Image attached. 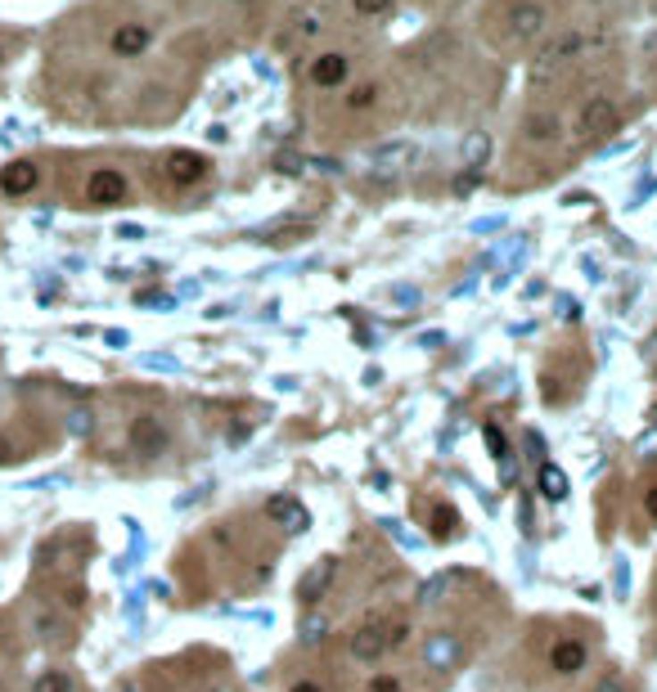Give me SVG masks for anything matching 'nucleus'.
Returning <instances> with one entry per match:
<instances>
[{
    "label": "nucleus",
    "instance_id": "nucleus-1",
    "mask_svg": "<svg viewBox=\"0 0 657 692\" xmlns=\"http://www.w3.org/2000/svg\"><path fill=\"white\" fill-rule=\"evenodd\" d=\"M405 634H410V621H401V616H374V621H365L352 634V656L356 661H378L383 652L401 647Z\"/></svg>",
    "mask_w": 657,
    "mask_h": 692
},
{
    "label": "nucleus",
    "instance_id": "nucleus-2",
    "mask_svg": "<svg viewBox=\"0 0 657 692\" xmlns=\"http://www.w3.org/2000/svg\"><path fill=\"white\" fill-rule=\"evenodd\" d=\"M617 122H621L617 99L595 95V99L581 108V118H577V136H581V140H603V136H612V131H617Z\"/></svg>",
    "mask_w": 657,
    "mask_h": 692
},
{
    "label": "nucleus",
    "instance_id": "nucleus-3",
    "mask_svg": "<svg viewBox=\"0 0 657 692\" xmlns=\"http://www.w3.org/2000/svg\"><path fill=\"white\" fill-rule=\"evenodd\" d=\"M127 194H131V185L118 167H99L86 180V202H95V207H118V202H127Z\"/></svg>",
    "mask_w": 657,
    "mask_h": 692
},
{
    "label": "nucleus",
    "instance_id": "nucleus-4",
    "mask_svg": "<svg viewBox=\"0 0 657 692\" xmlns=\"http://www.w3.org/2000/svg\"><path fill=\"white\" fill-rule=\"evenodd\" d=\"M334 571H338V562L334 557H320V562H311V571L297 581V607L302 612H311L320 598H324V589H328V581H334Z\"/></svg>",
    "mask_w": 657,
    "mask_h": 692
},
{
    "label": "nucleus",
    "instance_id": "nucleus-5",
    "mask_svg": "<svg viewBox=\"0 0 657 692\" xmlns=\"http://www.w3.org/2000/svg\"><path fill=\"white\" fill-rule=\"evenodd\" d=\"M550 670L554 674H563V679H572V674H581L586 670V661H590V647L581 643V638H554V647H550Z\"/></svg>",
    "mask_w": 657,
    "mask_h": 692
},
{
    "label": "nucleus",
    "instance_id": "nucleus-6",
    "mask_svg": "<svg viewBox=\"0 0 657 692\" xmlns=\"http://www.w3.org/2000/svg\"><path fill=\"white\" fill-rule=\"evenodd\" d=\"M311 86H320V90H338V86H347V77H352V63H347V54H320V59H311Z\"/></svg>",
    "mask_w": 657,
    "mask_h": 692
},
{
    "label": "nucleus",
    "instance_id": "nucleus-7",
    "mask_svg": "<svg viewBox=\"0 0 657 692\" xmlns=\"http://www.w3.org/2000/svg\"><path fill=\"white\" fill-rule=\"evenodd\" d=\"M545 10L536 5V0H518V5H509V32L518 37V41H536V37H545Z\"/></svg>",
    "mask_w": 657,
    "mask_h": 692
},
{
    "label": "nucleus",
    "instance_id": "nucleus-8",
    "mask_svg": "<svg viewBox=\"0 0 657 692\" xmlns=\"http://www.w3.org/2000/svg\"><path fill=\"white\" fill-rule=\"evenodd\" d=\"M203 176H207V158L203 153H194V149L167 153V180L171 185H198Z\"/></svg>",
    "mask_w": 657,
    "mask_h": 692
},
{
    "label": "nucleus",
    "instance_id": "nucleus-9",
    "mask_svg": "<svg viewBox=\"0 0 657 692\" xmlns=\"http://www.w3.org/2000/svg\"><path fill=\"white\" fill-rule=\"evenodd\" d=\"M167 427H162V418H154V414H140V418H131V445L140 449V454H162L167 449Z\"/></svg>",
    "mask_w": 657,
    "mask_h": 692
},
{
    "label": "nucleus",
    "instance_id": "nucleus-10",
    "mask_svg": "<svg viewBox=\"0 0 657 692\" xmlns=\"http://www.w3.org/2000/svg\"><path fill=\"white\" fill-rule=\"evenodd\" d=\"M108 45H113L118 59H140V54L154 45V32H149L145 23H122L113 37H108Z\"/></svg>",
    "mask_w": 657,
    "mask_h": 692
},
{
    "label": "nucleus",
    "instance_id": "nucleus-11",
    "mask_svg": "<svg viewBox=\"0 0 657 692\" xmlns=\"http://www.w3.org/2000/svg\"><path fill=\"white\" fill-rule=\"evenodd\" d=\"M41 185V171H37V162H28V158H14L5 171H0V189H5L10 198H23V194H32Z\"/></svg>",
    "mask_w": 657,
    "mask_h": 692
},
{
    "label": "nucleus",
    "instance_id": "nucleus-12",
    "mask_svg": "<svg viewBox=\"0 0 657 692\" xmlns=\"http://www.w3.org/2000/svg\"><path fill=\"white\" fill-rule=\"evenodd\" d=\"M419 158V149H414V140H392V144H383L374 158H370V167L378 171V176H396L401 167H410Z\"/></svg>",
    "mask_w": 657,
    "mask_h": 692
},
{
    "label": "nucleus",
    "instance_id": "nucleus-13",
    "mask_svg": "<svg viewBox=\"0 0 657 692\" xmlns=\"http://www.w3.org/2000/svg\"><path fill=\"white\" fill-rule=\"evenodd\" d=\"M266 517L270 522H279L284 531H306V508L293 499V495H275V499H266Z\"/></svg>",
    "mask_w": 657,
    "mask_h": 692
},
{
    "label": "nucleus",
    "instance_id": "nucleus-14",
    "mask_svg": "<svg viewBox=\"0 0 657 692\" xmlns=\"http://www.w3.org/2000/svg\"><path fill=\"white\" fill-rule=\"evenodd\" d=\"M423 656H428V670H451V665L464 656V643H460L455 634H432Z\"/></svg>",
    "mask_w": 657,
    "mask_h": 692
},
{
    "label": "nucleus",
    "instance_id": "nucleus-15",
    "mask_svg": "<svg viewBox=\"0 0 657 692\" xmlns=\"http://www.w3.org/2000/svg\"><path fill=\"white\" fill-rule=\"evenodd\" d=\"M540 495L545 499H568V477L554 464H540Z\"/></svg>",
    "mask_w": 657,
    "mask_h": 692
},
{
    "label": "nucleus",
    "instance_id": "nucleus-16",
    "mask_svg": "<svg viewBox=\"0 0 657 692\" xmlns=\"http://www.w3.org/2000/svg\"><path fill=\"white\" fill-rule=\"evenodd\" d=\"M32 692H72V679H68V670H46V674H37Z\"/></svg>",
    "mask_w": 657,
    "mask_h": 692
},
{
    "label": "nucleus",
    "instance_id": "nucleus-17",
    "mask_svg": "<svg viewBox=\"0 0 657 692\" xmlns=\"http://www.w3.org/2000/svg\"><path fill=\"white\" fill-rule=\"evenodd\" d=\"M455 526H460L455 508H432V540H451Z\"/></svg>",
    "mask_w": 657,
    "mask_h": 692
},
{
    "label": "nucleus",
    "instance_id": "nucleus-18",
    "mask_svg": "<svg viewBox=\"0 0 657 692\" xmlns=\"http://www.w3.org/2000/svg\"><path fill=\"white\" fill-rule=\"evenodd\" d=\"M527 136H531L536 144H545V140L559 136V122H554V118H531V122H527Z\"/></svg>",
    "mask_w": 657,
    "mask_h": 692
},
{
    "label": "nucleus",
    "instance_id": "nucleus-19",
    "mask_svg": "<svg viewBox=\"0 0 657 692\" xmlns=\"http://www.w3.org/2000/svg\"><path fill=\"white\" fill-rule=\"evenodd\" d=\"M374 99H378V86H374V81H365V86H356V90L347 95V108H352V112H365Z\"/></svg>",
    "mask_w": 657,
    "mask_h": 692
},
{
    "label": "nucleus",
    "instance_id": "nucleus-20",
    "mask_svg": "<svg viewBox=\"0 0 657 692\" xmlns=\"http://www.w3.org/2000/svg\"><path fill=\"white\" fill-rule=\"evenodd\" d=\"M365 692H405V688H401L396 674H374V679L365 683Z\"/></svg>",
    "mask_w": 657,
    "mask_h": 692
},
{
    "label": "nucleus",
    "instance_id": "nucleus-21",
    "mask_svg": "<svg viewBox=\"0 0 657 692\" xmlns=\"http://www.w3.org/2000/svg\"><path fill=\"white\" fill-rule=\"evenodd\" d=\"M352 5H356V14L378 19V14H387V10H392V0H352Z\"/></svg>",
    "mask_w": 657,
    "mask_h": 692
},
{
    "label": "nucleus",
    "instance_id": "nucleus-22",
    "mask_svg": "<svg viewBox=\"0 0 657 692\" xmlns=\"http://www.w3.org/2000/svg\"><path fill=\"white\" fill-rule=\"evenodd\" d=\"M487 149H491V140H487V136H469V140H464V158H469V162L487 158Z\"/></svg>",
    "mask_w": 657,
    "mask_h": 692
},
{
    "label": "nucleus",
    "instance_id": "nucleus-23",
    "mask_svg": "<svg viewBox=\"0 0 657 692\" xmlns=\"http://www.w3.org/2000/svg\"><path fill=\"white\" fill-rule=\"evenodd\" d=\"M324 630H328V625H324V616H311V621L302 625V638H306V643H320V638H324Z\"/></svg>",
    "mask_w": 657,
    "mask_h": 692
},
{
    "label": "nucleus",
    "instance_id": "nucleus-24",
    "mask_svg": "<svg viewBox=\"0 0 657 692\" xmlns=\"http://www.w3.org/2000/svg\"><path fill=\"white\" fill-rule=\"evenodd\" d=\"M590 692H626V683H621V679H599Z\"/></svg>",
    "mask_w": 657,
    "mask_h": 692
},
{
    "label": "nucleus",
    "instance_id": "nucleus-25",
    "mask_svg": "<svg viewBox=\"0 0 657 692\" xmlns=\"http://www.w3.org/2000/svg\"><path fill=\"white\" fill-rule=\"evenodd\" d=\"M644 513H648V517H653V522H657V486H653V490H648V495H644Z\"/></svg>",
    "mask_w": 657,
    "mask_h": 692
},
{
    "label": "nucleus",
    "instance_id": "nucleus-26",
    "mask_svg": "<svg viewBox=\"0 0 657 692\" xmlns=\"http://www.w3.org/2000/svg\"><path fill=\"white\" fill-rule=\"evenodd\" d=\"M288 692H324V688H320V683H315V679H297V683H293V688H288Z\"/></svg>",
    "mask_w": 657,
    "mask_h": 692
},
{
    "label": "nucleus",
    "instance_id": "nucleus-27",
    "mask_svg": "<svg viewBox=\"0 0 657 692\" xmlns=\"http://www.w3.org/2000/svg\"><path fill=\"white\" fill-rule=\"evenodd\" d=\"M487 441H491V449H495V454H504V436H500L495 427H487Z\"/></svg>",
    "mask_w": 657,
    "mask_h": 692
},
{
    "label": "nucleus",
    "instance_id": "nucleus-28",
    "mask_svg": "<svg viewBox=\"0 0 657 692\" xmlns=\"http://www.w3.org/2000/svg\"><path fill=\"white\" fill-rule=\"evenodd\" d=\"M0 458H14V454H10V445H0Z\"/></svg>",
    "mask_w": 657,
    "mask_h": 692
}]
</instances>
